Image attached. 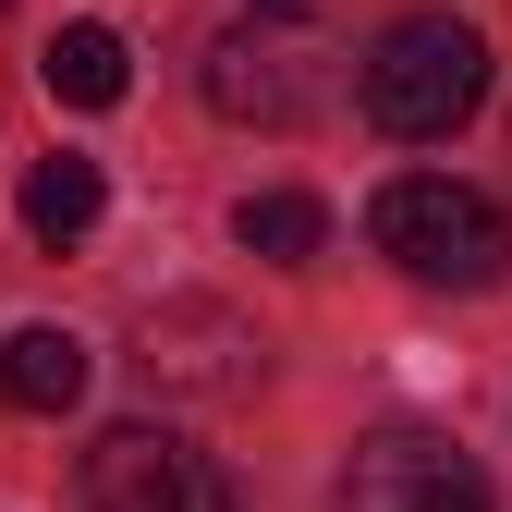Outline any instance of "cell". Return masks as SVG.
I'll return each mask as SVG.
<instances>
[{"label": "cell", "mask_w": 512, "mask_h": 512, "mask_svg": "<svg viewBox=\"0 0 512 512\" xmlns=\"http://www.w3.org/2000/svg\"><path fill=\"white\" fill-rule=\"evenodd\" d=\"M0 391H13L25 415H74L86 403V342L74 330H13L0 342Z\"/></svg>", "instance_id": "obj_8"}, {"label": "cell", "mask_w": 512, "mask_h": 512, "mask_svg": "<svg viewBox=\"0 0 512 512\" xmlns=\"http://www.w3.org/2000/svg\"><path fill=\"white\" fill-rule=\"evenodd\" d=\"M86 512H232L220 464L171 427H110L86 452Z\"/></svg>", "instance_id": "obj_6"}, {"label": "cell", "mask_w": 512, "mask_h": 512, "mask_svg": "<svg viewBox=\"0 0 512 512\" xmlns=\"http://www.w3.org/2000/svg\"><path fill=\"white\" fill-rule=\"evenodd\" d=\"M232 244H244V256H269V269H317V244H330V208L293 196V183H269V196H244V208H232Z\"/></svg>", "instance_id": "obj_10"}, {"label": "cell", "mask_w": 512, "mask_h": 512, "mask_svg": "<svg viewBox=\"0 0 512 512\" xmlns=\"http://www.w3.org/2000/svg\"><path fill=\"white\" fill-rule=\"evenodd\" d=\"M488 37L464 13H403V25H378V49L354 61V98L378 135H403V147H439V135H464V122L488 110Z\"/></svg>", "instance_id": "obj_1"}, {"label": "cell", "mask_w": 512, "mask_h": 512, "mask_svg": "<svg viewBox=\"0 0 512 512\" xmlns=\"http://www.w3.org/2000/svg\"><path fill=\"white\" fill-rule=\"evenodd\" d=\"M135 366H147V391H171V403H244L256 366H269V342H256L244 305H220V293H171V305H147Z\"/></svg>", "instance_id": "obj_4"}, {"label": "cell", "mask_w": 512, "mask_h": 512, "mask_svg": "<svg viewBox=\"0 0 512 512\" xmlns=\"http://www.w3.org/2000/svg\"><path fill=\"white\" fill-rule=\"evenodd\" d=\"M342 512H500V500H488V476L452 452V439L378 427V439H354V464H342Z\"/></svg>", "instance_id": "obj_5"}, {"label": "cell", "mask_w": 512, "mask_h": 512, "mask_svg": "<svg viewBox=\"0 0 512 512\" xmlns=\"http://www.w3.org/2000/svg\"><path fill=\"white\" fill-rule=\"evenodd\" d=\"M366 232H378V256H391V269L452 281V293H488V281L512 269V220L476 196V183H452V171H403V183H378Z\"/></svg>", "instance_id": "obj_2"}, {"label": "cell", "mask_w": 512, "mask_h": 512, "mask_svg": "<svg viewBox=\"0 0 512 512\" xmlns=\"http://www.w3.org/2000/svg\"><path fill=\"white\" fill-rule=\"evenodd\" d=\"M98 208H110L98 159L61 147V159H37V171H25V232H37V244H86V232H98Z\"/></svg>", "instance_id": "obj_9"}, {"label": "cell", "mask_w": 512, "mask_h": 512, "mask_svg": "<svg viewBox=\"0 0 512 512\" xmlns=\"http://www.w3.org/2000/svg\"><path fill=\"white\" fill-rule=\"evenodd\" d=\"M37 86H49L61 110H110L122 86H135V49H122V25H61V37L37 49Z\"/></svg>", "instance_id": "obj_7"}, {"label": "cell", "mask_w": 512, "mask_h": 512, "mask_svg": "<svg viewBox=\"0 0 512 512\" xmlns=\"http://www.w3.org/2000/svg\"><path fill=\"white\" fill-rule=\"evenodd\" d=\"M196 86L220 122H256V135H293V122L330 110V37H317L305 13H256V25H220Z\"/></svg>", "instance_id": "obj_3"}]
</instances>
